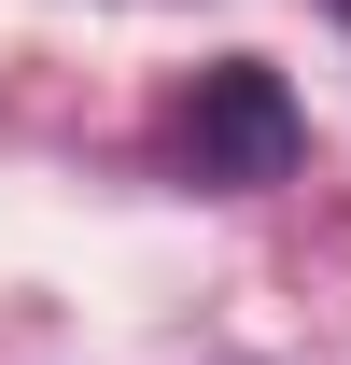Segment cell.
<instances>
[{
  "label": "cell",
  "mask_w": 351,
  "mask_h": 365,
  "mask_svg": "<svg viewBox=\"0 0 351 365\" xmlns=\"http://www.w3.org/2000/svg\"><path fill=\"white\" fill-rule=\"evenodd\" d=\"M183 155H197V182H281L295 169V98H281V71H267V56H225L211 85H197V113H183Z\"/></svg>",
  "instance_id": "obj_1"
},
{
  "label": "cell",
  "mask_w": 351,
  "mask_h": 365,
  "mask_svg": "<svg viewBox=\"0 0 351 365\" xmlns=\"http://www.w3.org/2000/svg\"><path fill=\"white\" fill-rule=\"evenodd\" d=\"M337 14H351V0H337Z\"/></svg>",
  "instance_id": "obj_2"
}]
</instances>
